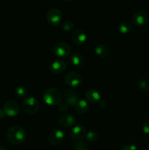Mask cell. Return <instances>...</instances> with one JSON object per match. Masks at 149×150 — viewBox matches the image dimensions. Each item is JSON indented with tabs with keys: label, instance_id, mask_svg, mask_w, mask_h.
<instances>
[{
	"label": "cell",
	"instance_id": "6da1fadb",
	"mask_svg": "<svg viewBox=\"0 0 149 150\" xmlns=\"http://www.w3.org/2000/svg\"><path fill=\"white\" fill-rule=\"evenodd\" d=\"M6 136L9 142L14 145L22 144L27 138L26 130L20 125H13L9 127Z\"/></svg>",
	"mask_w": 149,
	"mask_h": 150
},
{
	"label": "cell",
	"instance_id": "7a4b0ae2",
	"mask_svg": "<svg viewBox=\"0 0 149 150\" xmlns=\"http://www.w3.org/2000/svg\"><path fill=\"white\" fill-rule=\"evenodd\" d=\"M63 93L56 88H48L42 95L45 103L49 105H58L62 102Z\"/></svg>",
	"mask_w": 149,
	"mask_h": 150
},
{
	"label": "cell",
	"instance_id": "3957f363",
	"mask_svg": "<svg viewBox=\"0 0 149 150\" xmlns=\"http://www.w3.org/2000/svg\"><path fill=\"white\" fill-rule=\"evenodd\" d=\"M39 102L36 98L29 96L25 98L21 103V108L23 112L27 114H36L39 109Z\"/></svg>",
	"mask_w": 149,
	"mask_h": 150
},
{
	"label": "cell",
	"instance_id": "277c9868",
	"mask_svg": "<svg viewBox=\"0 0 149 150\" xmlns=\"http://www.w3.org/2000/svg\"><path fill=\"white\" fill-rule=\"evenodd\" d=\"M53 51L56 57L59 58H65L71 53V47L66 42L59 41L54 44Z\"/></svg>",
	"mask_w": 149,
	"mask_h": 150
},
{
	"label": "cell",
	"instance_id": "5b68a950",
	"mask_svg": "<svg viewBox=\"0 0 149 150\" xmlns=\"http://www.w3.org/2000/svg\"><path fill=\"white\" fill-rule=\"evenodd\" d=\"M62 18V13L59 9L56 7L50 9L47 13V21H48V23L51 26H57L61 23Z\"/></svg>",
	"mask_w": 149,
	"mask_h": 150
},
{
	"label": "cell",
	"instance_id": "8992f818",
	"mask_svg": "<svg viewBox=\"0 0 149 150\" xmlns=\"http://www.w3.org/2000/svg\"><path fill=\"white\" fill-rule=\"evenodd\" d=\"M64 81L67 85H68L70 87H77L80 86L83 82V77L80 73L72 71L66 75L64 77Z\"/></svg>",
	"mask_w": 149,
	"mask_h": 150
},
{
	"label": "cell",
	"instance_id": "52a82bcc",
	"mask_svg": "<svg viewBox=\"0 0 149 150\" xmlns=\"http://www.w3.org/2000/svg\"><path fill=\"white\" fill-rule=\"evenodd\" d=\"M149 16L145 10H137L132 16L133 24L137 26H143L148 23Z\"/></svg>",
	"mask_w": 149,
	"mask_h": 150
},
{
	"label": "cell",
	"instance_id": "ba28073f",
	"mask_svg": "<svg viewBox=\"0 0 149 150\" xmlns=\"http://www.w3.org/2000/svg\"><path fill=\"white\" fill-rule=\"evenodd\" d=\"M3 109H4L6 116L13 117L18 115V114L19 113L20 106H19L18 103L16 101L10 100L7 101L4 103Z\"/></svg>",
	"mask_w": 149,
	"mask_h": 150
},
{
	"label": "cell",
	"instance_id": "9c48e42d",
	"mask_svg": "<svg viewBox=\"0 0 149 150\" xmlns=\"http://www.w3.org/2000/svg\"><path fill=\"white\" fill-rule=\"evenodd\" d=\"M63 96L65 100V102L68 103L70 106L72 107L74 106L77 101L80 100L77 92L71 88H67V89H64Z\"/></svg>",
	"mask_w": 149,
	"mask_h": 150
},
{
	"label": "cell",
	"instance_id": "30bf717a",
	"mask_svg": "<svg viewBox=\"0 0 149 150\" xmlns=\"http://www.w3.org/2000/svg\"><path fill=\"white\" fill-rule=\"evenodd\" d=\"M67 68V63L61 59L53 60L49 65V70L54 74H61Z\"/></svg>",
	"mask_w": 149,
	"mask_h": 150
},
{
	"label": "cell",
	"instance_id": "8fae6325",
	"mask_svg": "<svg viewBox=\"0 0 149 150\" xmlns=\"http://www.w3.org/2000/svg\"><path fill=\"white\" fill-rule=\"evenodd\" d=\"M87 134V130L86 127L80 125L74 126L70 130V136L75 141L83 140Z\"/></svg>",
	"mask_w": 149,
	"mask_h": 150
},
{
	"label": "cell",
	"instance_id": "7c38bea8",
	"mask_svg": "<svg viewBox=\"0 0 149 150\" xmlns=\"http://www.w3.org/2000/svg\"><path fill=\"white\" fill-rule=\"evenodd\" d=\"M64 139V133L61 130H55L48 136V142L53 146L61 144Z\"/></svg>",
	"mask_w": 149,
	"mask_h": 150
},
{
	"label": "cell",
	"instance_id": "4fadbf2b",
	"mask_svg": "<svg viewBox=\"0 0 149 150\" xmlns=\"http://www.w3.org/2000/svg\"><path fill=\"white\" fill-rule=\"evenodd\" d=\"M87 40V35L86 32L81 29H77L72 32V40L75 45H81L84 43Z\"/></svg>",
	"mask_w": 149,
	"mask_h": 150
},
{
	"label": "cell",
	"instance_id": "5bb4252c",
	"mask_svg": "<svg viewBox=\"0 0 149 150\" xmlns=\"http://www.w3.org/2000/svg\"><path fill=\"white\" fill-rule=\"evenodd\" d=\"M58 122H59V124L61 127L68 128V127H72L75 124L76 119L72 114H63L59 117Z\"/></svg>",
	"mask_w": 149,
	"mask_h": 150
},
{
	"label": "cell",
	"instance_id": "9a60e30c",
	"mask_svg": "<svg viewBox=\"0 0 149 150\" xmlns=\"http://www.w3.org/2000/svg\"><path fill=\"white\" fill-rule=\"evenodd\" d=\"M85 98H86L87 102L96 103H99L101 100V95L96 89L91 88V89H89L86 90V93H85Z\"/></svg>",
	"mask_w": 149,
	"mask_h": 150
},
{
	"label": "cell",
	"instance_id": "2e32d148",
	"mask_svg": "<svg viewBox=\"0 0 149 150\" xmlns=\"http://www.w3.org/2000/svg\"><path fill=\"white\" fill-rule=\"evenodd\" d=\"M94 52L96 55L102 58H106L108 57L110 53L109 48L105 44H98L94 48Z\"/></svg>",
	"mask_w": 149,
	"mask_h": 150
},
{
	"label": "cell",
	"instance_id": "e0dca14e",
	"mask_svg": "<svg viewBox=\"0 0 149 150\" xmlns=\"http://www.w3.org/2000/svg\"><path fill=\"white\" fill-rule=\"evenodd\" d=\"M70 62L75 67H81L84 64V58L81 54L78 52H74L70 57Z\"/></svg>",
	"mask_w": 149,
	"mask_h": 150
},
{
	"label": "cell",
	"instance_id": "ac0fdd59",
	"mask_svg": "<svg viewBox=\"0 0 149 150\" xmlns=\"http://www.w3.org/2000/svg\"><path fill=\"white\" fill-rule=\"evenodd\" d=\"M74 108L77 112L80 114H85L89 110V103L84 99H80L74 105Z\"/></svg>",
	"mask_w": 149,
	"mask_h": 150
},
{
	"label": "cell",
	"instance_id": "d6986e66",
	"mask_svg": "<svg viewBox=\"0 0 149 150\" xmlns=\"http://www.w3.org/2000/svg\"><path fill=\"white\" fill-rule=\"evenodd\" d=\"M132 28V23L129 21H122L118 23V29L119 32L122 34H127L131 30Z\"/></svg>",
	"mask_w": 149,
	"mask_h": 150
},
{
	"label": "cell",
	"instance_id": "ffe728a7",
	"mask_svg": "<svg viewBox=\"0 0 149 150\" xmlns=\"http://www.w3.org/2000/svg\"><path fill=\"white\" fill-rule=\"evenodd\" d=\"M15 94L18 98H25L28 95V89L23 85H18L15 88Z\"/></svg>",
	"mask_w": 149,
	"mask_h": 150
},
{
	"label": "cell",
	"instance_id": "44dd1931",
	"mask_svg": "<svg viewBox=\"0 0 149 150\" xmlns=\"http://www.w3.org/2000/svg\"><path fill=\"white\" fill-rule=\"evenodd\" d=\"M137 87L143 92L149 91V81L147 79H140L137 82Z\"/></svg>",
	"mask_w": 149,
	"mask_h": 150
},
{
	"label": "cell",
	"instance_id": "7402d4cb",
	"mask_svg": "<svg viewBox=\"0 0 149 150\" xmlns=\"http://www.w3.org/2000/svg\"><path fill=\"white\" fill-rule=\"evenodd\" d=\"M73 150H86L88 149V144L83 140L76 141L72 144Z\"/></svg>",
	"mask_w": 149,
	"mask_h": 150
},
{
	"label": "cell",
	"instance_id": "603a6c76",
	"mask_svg": "<svg viewBox=\"0 0 149 150\" xmlns=\"http://www.w3.org/2000/svg\"><path fill=\"white\" fill-rule=\"evenodd\" d=\"M74 27V22L70 20L64 21V22L61 23V28L62 30L65 31V32H70L72 31Z\"/></svg>",
	"mask_w": 149,
	"mask_h": 150
},
{
	"label": "cell",
	"instance_id": "cb8c5ba5",
	"mask_svg": "<svg viewBox=\"0 0 149 150\" xmlns=\"http://www.w3.org/2000/svg\"><path fill=\"white\" fill-rule=\"evenodd\" d=\"M98 133H96L94 130H89V131H87V134H86V140L89 142H96L98 139Z\"/></svg>",
	"mask_w": 149,
	"mask_h": 150
},
{
	"label": "cell",
	"instance_id": "d4e9b609",
	"mask_svg": "<svg viewBox=\"0 0 149 150\" xmlns=\"http://www.w3.org/2000/svg\"><path fill=\"white\" fill-rule=\"evenodd\" d=\"M70 105L65 101H62L59 105H58V109L61 113H66L69 110Z\"/></svg>",
	"mask_w": 149,
	"mask_h": 150
},
{
	"label": "cell",
	"instance_id": "484cf974",
	"mask_svg": "<svg viewBox=\"0 0 149 150\" xmlns=\"http://www.w3.org/2000/svg\"><path fill=\"white\" fill-rule=\"evenodd\" d=\"M142 130L145 134H149V121L145 122L142 125Z\"/></svg>",
	"mask_w": 149,
	"mask_h": 150
},
{
	"label": "cell",
	"instance_id": "4316f807",
	"mask_svg": "<svg viewBox=\"0 0 149 150\" xmlns=\"http://www.w3.org/2000/svg\"><path fill=\"white\" fill-rule=\"evenodd\" d=\"M121 150H138L137 147L134 144H127L121 147Z\"/></svg>",
	"mask_w": 149,
	"mask_h": 150
},
{
	"label": "cell",
	"instance_id": "83f0119b",
	"mask_svg": "<svg viewBox=\"0 0 149 150\" xmlns=\"http://www.w3.org/2000/svg\"><path fill=\"white\" fill-rule=\"evenodd\" d=\"M99 105L101 108H106L108 105V103L105 100H100L99 102Z\"/></svg>",
	"mask_w": 149,
	"mask_h": 150
},
{
	"label": "cell",
	"instance_id": "f1b7e54d",
	"mask_svg": "<svg viewBox=\"0 0 149 150\" xmlns=\"http://www.w3.org/2000/svg\"><path fill=\"white\" fill-rule=\"evenodd\" d=\"M6 117V114L4 113V111L3 108H0V119H4Z\"/></svg>",
	"mask_w": 149,
	"mask_h": 150
},
{
	"label": "cell",
	"instance_id": "f546056e",
	"mask_svg": "<svg viewBox=\"0 0 149 150\" xmlns=\"http://www.w3.org/2000/svg\"><path fill=\"white\" fill-rule=\"evenodd\" d=\"M0 150H7L6 149L5 147H4L3 146H1V145H0Z\"/></svg>",
	"mask_w": 149,
	"mask_h": 150
},
{
	"label": "cell",
	"instance_id": "4dcf8cb0",
	"mask_svg": "<svg viewBox=\"0 0 149 150\" xmlns=\"http://www.w3.org/2000/svg\"><path fill=\"white\" fill-rule=\"evenodd\" d=\"M86 150H89V149H86Z\"/></svg>",
	"mask_w": 149,
	"mask_h": 150
}]
</instances>
